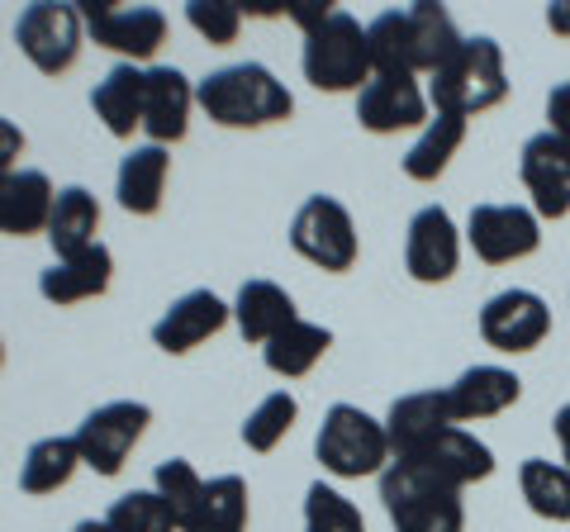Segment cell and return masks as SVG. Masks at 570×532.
<instances>
[{"label":"cell","mask_w":570,"mask_h":532,"mask_svg":"<svg viewBox=\"0 0 570 532\" xmlns=\"http://www.w3.org/2000/svg\"><path fill=\"white\" fill-rule=\"evenodd\" d=\"M547 134L570 144V77L551 86V96H547Z\"/></svg>","instance_id":"obj_38"},{"label":"cell","mask_w":570,"mask_h":532,"mask_svg":"<svg viewBox=\"0 0 570 532\" xmlns=\"http://www.w3.org/2000/svg\"><path fill=\"white\" fill-rule=\"evenodd\" d=\"M381 504L395 532H461L466 528V504L456 485H442L409 461H390L381 475Z\"/></svg>","instance_id":"obj_4"},{"label":"cell","mask_w":570,"mask_h":532,"mask_svg":"<svg viewBox=\"0 0 570 532\" xmlns=\"http://www.w3.org/2000/svg\"><path fill=\"white\" fill-rule=\"evenodd\" d=\"M433 119L428 115V96L419 91L414 77H385L376 72L362 91H356V124L366 134H404V129H423Z\"/></svg>","instance_id":"obj_14"},{"label":"cell","mask_w":570,"mask_h":532,"mask_svg":"<svg viewBox=\"0 0 570 532\" xmlns=\"http://www.w3.org/2000/svg\"><path fill=\"white\" fill-rule=\"evenodd\" d=\"M519 176L532 195L538 219H566L570 215V144L557 134H532L519 152Z\"/></svg>","instance_id":"obj_13"},{"label":"cell","mask_w":570,"mask_h":532,"mask_svg":"<svg viewBox=\"0 0 570 532\" xmlns=\"http://www.w3.org/2000/svg\"><path fill=\"white\" fill-rule=\"evenodd\" d=\"M295 299L285 286H276V280H266V276H253V280H243L238 286V299H234V324L247 343H257L266 347L276 338V333H285L295 324Z\"/></svg>","instance_id":"obj_22"},{"label":"cell","mask_w":570,"mask_h":532,"mask_svg":"<svg viewBox=\"0 0 570 532\" xmlns=\"http://www.w3.org/2000/svg\"><path fill=\"white\" fill-rule=\"evenodd\" d=\"M371 39V62L385 77H414V43H409V14L404 10H385L366 24Z\"/></svg>","instance_id":"obj_32"},{"label":"cell","mask_w":570,"mask_h":532,"mask_svg":"<svg viewBox=\"0 0 570 532\" xmlns=\"http://www.w3.org/2000/svg\"><path fill=\"white\" fill-rule=\"evenodd\" d=\"M333 347V333L324 324H309V318H295L285 333H276L272 343L262 347V362L272 376H285V381H299L324 362V352Z\"/></svg>","instance_id":"obj_26"},{"label":"cell","mask_w":570,"mask_h":532,"mask_svg":"<svg viewBox=\"0 0 570 532\" xmlns=\"http://www.w3.org/2000/svg\"><path fill=\"white\" fill-rule=\"evenodd\" d=\"M234 305H224L214 290H186L181 299H171L167 314L153 324V343L167 352V357H186L200 343H209L214 333L228 324Z\"/></svg>","instance_id":"obj_17"},{"label":"cell","mask_w":570,"mask_h":532,"mask_svg":"<svg viewBox=\"0 0 570 532\" xmlns=\"http://www.w3.org/2000/svg\"><path fill=\"white\" fill-rule=\"evenodd\" d=\"M200 532H247V481L243 475H214L205 485Z\"/></svg>","instance_id":"obj_35"},{"label":"cell","mask_w":570,"mask_h":532,"mask_svg":"<svg viewBox=\"0 0 570 532\" xmlns=\"http://www.w3.org/2000/svg\"><path fill=\"white\" fill-rule=\"evenodd\" d=\"M547 333H551V309L538 290L513 286V290H499L480 305V338H485V347L504 352V357L542 347Z\"/></svg>","instance_id":"obj_10"},{"label":"cell","mask_w":570,"mask_h":532,"mask_svg":"<svg viewBox=\"0 0 570 532\" xmlns=\"http://www.w3.org/2000/svg\"><path fill=\"white\" fill-rule=\"evenodd\" d=\"M519 494L523 504L547 523H570V471L561 461L528 456L519 466Z\"/></svg>","instance_id":"obj_30"},{"label":"cell","mask_w":570,"mask_h":532,"mask_svg":"<svg viewBox=\"0 0 570 532\" xmlns=\"http://www.w3.org/2000/svg\"><path fill=\"white\" fill-rule=\"evenodd\" d=\"M291 247L305 262H314L318 272H333V276L352 272L356 257H362L352 209L343 200H333V195H309L291 219Z\"/></svg>","instance_id":"obj_6"},{"label":"cell","mask_w":570,"mask_h":532,"mask_svg":"<svg viewBox=\"0 0 570 532\" xmlns=\"http://www.w3.org/2000/svg\"><path fill=\"white\" fill-rule=\"evenodd\" d=\"M0 366H6V343H0Z\"/></svg>","instance_id":"obj_43"},{"label":"cell","mask_w":570,"mask_h":532,"mask_svg":"<svg viewBox=\"0 0 570 532\" xmlns=\"http://www.w3.org/2000/svg\"><path fill=\"white\" fill-rule=\"evenodd\" d=\"M461 144H466V119L433 110V119L419 129L414 148L404 152V176L409 181H438V176L452 167V157L461 152Z\"/></svg>","instance_id":"obj_27"},{"label":"cell","mask_w":570,"mask_h":532,"mask_svg":"<svg viewBox=\"0 0 570 532\" xmlns=\"http://www.w3.org/2000/svg\"><path fill=\"white\" fill-rule=\"evenodd\" d=\"M305 532H366V523H362V509L347 494L314 481L305 490Z\"/></svg>","instance_id":"obj_36"},{"label":"cell","mask_w":570,"mask_h":532,"mask_svg":"<svg viewBox=\"0 0 570 532\" xmlns=\"http://www.w3.org/2000/svg\"><path fill=\"white\" fill-rule=\"evenodd\" d=\"M205 485L209 481H200V471H195L190 461H181V456H171V461H163V466L153 471V490L167 500L171 519H176V532H200V523H205Z\"/></svg>","instance_id":"obj_31"},{"label":"cell","mask_w":570,"mask_h":532,"mask_svg":"<svg viewBox=\"0 0 570 532\" xmlns=\"http://www.w3.org/2000/svg\"><path fill=\"white\" fill-rule=\"evenodd\" d=\"M452 410H448V395L442 390H419V395H400L385 414V437H390V452L409 456L419 452L423 442H433L442 428H452Z\"/></svg>","instance_id":"obj_21"},{"label":"cell","mask_w":570,"mask_h":532,"mask_svg":"<svg viewBox=\"0 0 570 532\" xmlns=\"http://www.w3.org/2000/svg\"><path fill=\"white\" fill-rule=\"evenodd\" d=\"M91 110L110 138H134V129H142V67L115 62L105 81H96Z\"/></svg>","instance_id":"obj_24"},{"label":"cell","mask_w":570,"mask_h":532,"mask_svg":"<svg viewBox=\"0 0 570 532\" xmlns=\"http://www.w3.org/2000/svg\"><path fill=\"white\" fill-rule=\"evenodd\" d=\"M71 532H115L110 523H105V519H86V523H77V528H71Z\"/></svg>","instance_id":"obj_42"},{"label":"cell","mask_w":570,"mask_h":532,"mask_svg":"<svg viewBox=\"0 0 570 532\" xmlns=\"http://www.w3.org/2000/svg\"><path fill=\"white\" fill-rule=\"evenodd\" d=\"M110 280H115V257H110V247L96 243V247H86V253L77 257H58L48 266V272L39 276V295L48 299V305H86V299H100L105 290H110Z\"/></svg>","instance_id":"obj_19"},{"label":"cell","mask_w":570,"mask_h":532,"mask_svg":"<svg viewBox=\"0 0 570 532\" xmlns=\"http://www.w3.org/2000/svg\"><path fill=\"white\" fill-rule=\"evenodd\" d=\"M81 33H86V20L77 6L39 0V6H24L20 24H14V43H20V52L43 77H62L81 58Z\"/></svg>","instance_id":"obj_8"},{"label":"cell","mask_w":570,"mask_h":532,"mask_svg":"<svg viewBox=\"0 0 570 532\" xmlns=\"http://www.w3.org/2000/svg\"><path fill=\"white\" fill-rule=\"evenodd\" d=\"M105 523H110L115 532H176L171 509H167V500L157 490L119 494V500L110 504V513H105Z\"/></svg>","instance_id":"obj_34"},{"label":"cell","mask_w":570,"mask_h":532,"mask_svg":"<svg viewBox=\"0 0 570 532\" xmlns=\"http://www.w3.org/2000/svg\"><path fill=\"white\" fill-rule=\"evenodd\" d=\"M551 428H557V442H561V466L570 471V404H561V410H557Z\"/></svg>","instance_id":"obj_40"},{"label":"cell","mask_w":570,"mask_h":532,"mask_svg":"<svg viewBox=\"0 0 570 532\" xmlns=\"http://www.w3.org/2000/svg\"><path fill=\"white\" fill-rule=\"evenodd\" d=\"M167 176H171V152L157 148V144H142L119 162L115 176V195H119V209L148 219L163 209V195H167Z\"/></svg>","instance_id":"obj_23"},{"label":"cell","mask_w":570,"mask_h":532,"mask_svg":"<svg viewBox=\"0 0 570 532\" xmlns=\"http://www.w3.org/2000/svg\"><path fill=\"white\" fill-rule=\"evenodd\" d=\"M547 29L561 33V39H570V0H561V6L547 10Z\"/></svg>","instance_id":"obj_41"},{"label":"cell","mask_w":570,"mask_h":532,"mask_svg":"<svg viewBox=\"0 0 570 532\" xmlns=\"http://www.w3.org/2000/svg\"><path fill=\"white\" fill-rule=\"evenodd\" d=\"M299 67H305V81L314 91L343 96V91H362V86L376 77V62H371V39L356 14L333 10L324 24L305 33V52H299Z\"/></svg>","instance_id":"obj_3"},{"label":"cell","mask_w":570,"mask_h":532,"mask_svg":"<svg viewBox=\"0 0 570 532\" xmlns=\"http://www.w3.org/2000/svg\"><path fill=\"white\" fill-rule=\"evenodd\" d=\"M295 418H299V400L291 395V390H272V395H266L243 423L247 452H276L285 442V433L295 428Z\"/></svg>","instance_id":"obj_33"},{"label":"cell","mask_w":570,"mask_h":532,"mask_svg":"<svg viewBox=\"0 0 570 532\" xmlns=\"http://www.w3.org/2000/svg\"><path fill=\"white\" fill-rule=\"evenodd\" d=\"M77 10L86 20V33L134 67L148 62L153 52L167 43V14L157 6H115V0H96V6H77Z\"/></svg>","instance_id":"obj_9"},{"label":"cell","mask_w":570,"mask_h":532,"mask_svg":"<svg viewBox=\"0 0 570 532\" xmlns=\"http://www.w3.org/2000/svg\"><path fill=\"white\" fill-rule=\"evenodd\" d=\"M195 105L219 129H266V124H285L295 115V96L262 62H234L195 81Z\"/></svg>","instance_id":"obj_1"},{"label":"cell","mask_w":570,"mask_h":532,"mask_svg":"<svg viewBox=\"0 0 570 532\" xmlns=\"http://www.w3.org/2000/svg\"><path fill=\"white\" fill-rule=\"evenodd\" d=\"M461 266V234L442 205H423L404 228V272L419 286H442Z\"/></svg>","instance_id":"obj_12"},{"label":"cell","mask_w":570,"mask_h":532,"mask_svg":"<svg viewBox=\"0 0 570 532\" xmlns=\"http://www.w3.org/2000/svg\"><path fill=\"white\" fill-rule=\"evenodd\" d=\"M395 461H409V466L438 475L442 485H456V490H466V485H475V481H490V475H494V452H490L475 433L461 428V423L442 428L433 442H423L419 452L395 456Z\"/></svg>","instance_id":"obj_15"},{"label":"cell","mask_w":570,"mask_h":532,"mask_svg":"<svg viewBox=\"0 0 570 532\" xmlns=\"http://www.w3.org/2000/svg\"><path fill=\"white\" fill-rule=\"evenodd\" d=\"M195 86L181 67H142V134L157 148L181 144L190 129Z\"/></svg>","instance_id":"obj_16"},{"label":"cell","mask_w":570,"mask_h":532,"mask_svg":"<svg viewBox=\"0 0 570 532\" xmlns=\"http://www.w3.org/2000/svg\"><path fill=\"white\" fill-rule=\"evenodd\" d=\"M77 466H81L77 437H39L20 461V490L39 500V494L62 490L77 475Z\"/></svg>","instance_id":"obj_29"},{"label":"cell","mask_w":570,"mask_h":532,"mask_svg":"<svg viewBox=\"0 0 570 532\" xmlns=\"http://www.w3.org/2000/svg\"><path fill=\"white\" fill-rule=\"evenodd\" d=\"M466 243L485 266L523 262L542 247V219L532 205H475L466 219Z\"/></svg>","instance_id":"obj_11"},{"label":"cell","mask_w":570,"mask_h":532,"mask_svg":"<svg viewBox=\"0 0 570 532\" xmlns=\"http://www.w3.org/2000/svg\"><path fill=\"white\" fill-rule=\"evenodd\" d=\"M100 200L86 186H62L58 205H52L48 219V243L58 257H77L86 247H96L100 238Z\"/></svg>","instance_id":"obj_25"},{"label":"cell","mask_w":570,"mask_h":532,"mask_svg":"<svg viewBox=\"0 0 570 532\" xmlns=\"http://www.w3.org/2000/svg\"><path fill=\"white\" fill-rule=\"evenodd\" d=\"M20 152H24V134H20V124L0 115V176L14 171V162H20Z\"/></svg>","instance_id":"obj_39"},{"label":"cell","mask_w":570,"mask_h":532,"mask_svg":"<svg viewBox=\"0 0 570 532\" xmlns=\"http://www.w3.org/2000/svg\"><path fill=\"white\" fill-rule=\"evenodd\" d=\"M186 20H190V29L200 33L209 48H228V43H238L243 6H234V0H190Z\"/></svg>","instance_id":"obj_37"},{"label":"cell","mask_w":570,"mask_h":532,"mask_svg":"<svg viewBox=\"0 0 570 532\" xmlns=\"http://www.w3.org/2000/svg\"><path fill=\"white\" fill-rule=\"evenodd\" d=\"M509 96V72H504V48L490 33L461 39V48L428 81V105L438 115H456V119H475L494 110Z\"/></svg>","instance_id":"obj_2"},{"label":"cell","mask_w":570,"mask_h":532,"mask_svg":"<svg viewBox=\"0 0 570 532\" xmlns=\"http://www.w3.org/2000/svg\"><path fill=\"white\" fill-rule=\"evenodd\" d=\"M448 395V410L456 423H480V418H499L504 410H513L523 395V381L513 376L509 366H471V371H461V376L442 390Z\"/></svg>","instance_id":"obj_18"},{"label":"cell","mask_w":570,"mask_h":532,"mask_svg":"<svg viewBox=\"0 0 570 532\" xmlns=\"http://www.w3.org/2000/svg\"><path fill=\"white\" fill-rule=\"evenodd\" d=\"M52 205H58V190H52L43 171L14 167L0 176V234H10V238L48 234Z\"/></svg>","instance_id":"obj_20"},{"label":"cell","mask_w":570,"mask_h":532,"mask_svg":"<svg viewBox=\"0 0 570 532\" xmlns=\"http://www.w3.org/2000/svg\"><path fill=\"white\" fill-rule=\"evenodd\" d=\"M318 466L337 481H362V475H385V466L395 461L385 437V423L371 418L356 404H333L324 414V428L314 437Z\"/></svg>","instance_id":"obj_5"},{"label":"cell","mask_w":570,"mask_h":532,"mask_svg":"<svg viewBox=\"0 0 570 532\" xmlns=\"http://www.w3.org/2000/svg\"><path fill=\"white\" fill-rule=\"evenodd\" d=\"M153 423V410L142 400H110L81 418V428L71 433L81 452V466H91L96 475H119L124 461L134 456V447L142 442Z\"/></svg>","instance_id":"obj_7"},{"label":"cell","mask_w":570,"mask_h":532,"mask_svg":"<svg viewBox=\"0 0 570 532\" xmlns=\"http://www.w3.org/2000/svg\"><path fill=\"white\" fill-rule=\"evenodd\" d=\"M409 43H414V77H433L442 62L452 58L461 48V33L452 24V14L433 6V0H419V6H409Z\"/></svg>","instance_id":"obj_28"}]
</instances>
